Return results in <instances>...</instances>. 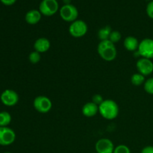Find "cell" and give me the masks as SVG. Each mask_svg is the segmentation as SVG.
Masks as SVG:
<instances>
[{
	"label": "cell",
	"mask_w": 153,
	"mask_h": 153,
	"mask_svg": "<svg viewBox=\"0 0 153 153\" xmlns=\"http://www.w3.org/2000/svg\"><path fill=\"white\" fill-rule=\"evenodd\" d=\"M0 1L5 5H12L16 2V0H0Z\"/></svg>",
	"instance_id": "26"
},
{
	"label": "cell",
	"mask_w": 153,
	"mask_h": 153,
	"mask_svg": "<svg viewBox=\"0 0 153 153\" xmlns=\"http://www.w3.org/2000/svg\"><path fill=\"white\" fill-rule=\"evenodd\" d=\"M146 10L148 16L151 19H153V1H151L150 2L148 3Z\"/></svg>",
	"instance_id": "23"
},
{
	"label": "cell",
	"mask_w": 153,
	"mask_h": 153,
	"mask_svg": "<svg viewBox=\"0 0 153 153\" xmlns=\"http://www.w3.org/2000/svg\"><path fill=\"white\" fill-rule=\"evenodd\" d=\"M145 76L140 73H134L131 77V82L134 86H140L145 82Z\"/></svg>",
	"instance_id": "18"
},
{
	"label": "cell",
	"mask_w": 153,
	"mask_h": 153,
	"mask_svg": "<svg viewBox=\"0 0 153 153\" xmlns=\"http://www.w3.org/2000/svg\"><path fill=\"white\" fill-rule=\"evenodd\" d=\"M4 153H11V152H4Z\"/></svg>",
	"instance_id": "27"
},
{
	"label": "cell",
	"mask_w": 153,
	"mask_h": 153,
	"mask_svg": "<svg viewBox=\"0 0 153 153\" xmlns=\"http://www.w3.org/2000/svg\"><path fill=\"white\" fill-rule=\"evenodd\" d=\"M113 153H131L130 149L127 146L121 144L114 148Z\"/></svg>",
	"instance_id": "22"
},
{
	"label": "cell",
	"mask_w": 153,
	"mask_h": 153,
	"mask_svg": "<svg viewBox=\"0 0 153 153\" xmlns=\"http://www.w3.org/2000/svg\"><path fill=\"white\" fill-rule=\"evenodd\" d=\"M119 106L112 100H104L99 105V113L103 118L108 120L115 119L119 114Z\"/></svg>",
	"instance_id": "1"
},
{
	"label": "cell",
	"mask_w": 153,
	"mask_h": 153,
	"mask_svg": "<svg viewBox=\"0 0 153 153\" xmlns=\"http://www.w3.org/2000/svg\"><path fill=\"white\" fill-rule=\"evenodd\" d=\"M41 13L39 10H31L25 14V21L29 25H36L41 19Z\"/></svg>",
	"instance_id": "14"
},
{
	"label": "cell",
	"mask_w": 153,
	"mask_h": 153,
	"mask_svg": "<svg viewBox=\"0 0 153 153\" xmlns=\"http://www.w3.org/2000/svg\"><path fill=\"white\" fill-rule=\"evenodd\" d=\"M141 153H153V146H145L141 150Z\"/></svg>",
	"instance_id": "25"
},
{
	"label": "cell",
	"mask_w": 153,
	"mask_h": 153,
	"mask_svg": "<svg viewBox=\"0 0 153 153\" xmlns=\"http://www.w3.org/2000/svg\"><path fill=\"white\" fill-rule=\"evenodd\" d=\"M16 139V134L10 128L0 127V145L9 146L14 142Z\"/></svg>",
	"instance_id": "8"
},
{
	"label": "cell",
	"mask_w": 153,
	"mask_h": 153,
	"mask_svg": "<svg viewBox=\"0 0 153 153\" xmlns=\"http://www.w3.org/2000/svg\"><path fill=\"white\" fill-rule=\"evenodd\" d=\"M50 41L46 37H40L34 43V51H37L39 53H44L50 49Z\"/></svg>",
	"instance_id": "12"
},
{
	"label": "cell",
	"mask_w": 153,
	"mask_h": 153,
	"mask_svg": "<svg viewBox=\"0 0 153 153\" xmlns=\"http://www.w3.org/2000/svg\"><path fill=\"white\" fill-rule=\"evenodd\" d=\"M93 153H97V152H93Z\"/></svg>",
	"instance_id": "28"
},
{
	"label": "cell",
	"mask_w": 153,
	"mask_h": 153,
	"mask_svg": "<svg viewBox=\"0 0 153 153\" xmlns=\"http://www.w3.org/2000/svg\"><path fill=\"white\" fill-rule=\"evenodd\" d=\"M33 106L37 112L41 114H46L52 109V102L49 97L46 96H38L33 102Z\"/></svg>",
	"instance_id": "4"
},
{
	"label": "cell",
	"mask_w": 153,
	"mask_h": 153,
	"mask_svg": "<svg viewBox=\"0 0 153 153\" xmlns=\"http://www.w3.org/2000/svg\"><path fill=\"white\" fill-rule=\"evenodd\" d=\"M143 88L147 94L153 95V77L149 78L147 80L145 81L143 84Z\"/></svg>",
	"instance_id": "20"
},
{
	"label": "cell",
	"mask_w": 153,
	"mask_h": 153,
	"mask_svg": "<svg viewBox=\"0 0 153 153\" xmlns=\"http://www.w3.org/2000/svg\"><path fill=\"white\" fill-rule=\"evenodd\" d=\"M148 1H149V0H148Z\"/></svg>",
	"instance_id": "29"
},
{
	"label": "cell",
	"mask_w": 153,
	"mask_h": 153,
	"mask_svg": "<svg viewBox=\"0 0 153 153\" xmlns=\"http://www.w3.org/2000/svg\"><path fill=\"white\" fill-rule=\"evenodd\" d=\"M114 148L113 142L108 138L100 139L95 145L97 153H113Z\"/></svg>",
	"instance_id": "11"
},
{
	"label": "cell",
	"mask_w": 153,
	"mask_h": 153,
	"mask_svg": "<svg viewBox=\"0 0 153 153\" xmlns=\"http://www.w3.org/2000/svg\"><path fill=\"white\" fill-rule=\"evenodd\" d=\"M137 53L141 58L152 59L153 58V39L145 38L139 43Z\"/></svg>",
	"instance_id": "7"
},
{
	"label": "cell",
	"mask_w": 153,
	"mask_h": 153,
	"mask_svg": "<svg viewBox=\"0 0 153 153\" xmlns=\"http://www.w3.org/2000/svg\"><path fill=\"white\" fill-rule=\"evenodd\" d=\"M92 100H93V102L96 103L97 105H100V104H101L102 102H103V99L102 97H101V96L100 95V94H96V95H94V97H93L92 98Z\"/></svg>",
	"instance_id": "24"
},
{
	"label": "cell",
	"mask_w": 153,
	"mask_h": 153,
	"mask_svg": "<svg viewBox=\"0 0 153 153\" xmlns=\"http://www.w3.org/2000/svg\"><path fill=\"white\" fill-rule=\"evenodd\" d=\"M139 43H140V42L135 37L128 36L124 40L123 46L126 50L130 51V52H135L138 49Z\"/></svg>",
	"instance_id": "15"
},
{
	"label": "cell",
	"mask_w": 153,
	"mask_h": 153,
	"mask_svg": "<svg viewBox=\"0 0 153 153\" xmlns=\"http://www.w3.org/2000/svg\"><path fill=\"white\" fill-rule=\"evenodd\" d=\"M136 67L139 73L144 76H149L153 72V62L151 59L140 58L136 63Z\"/></svg>",
	"instance_id": "10"
},
{
	"label": "cell",
	"mask_w": 153,
	"mask_h": 153,
	"mask_svg": "<svg viewBox=\"0 0 153 153\" xmlns=\"http://www.w3.org/2000/svg\"><path fill=\"white\" fill-rule=\"evenodd\" d=\"M88 32V25L86 22L81 19H76L71 22L69 27V33L70 35L76 38L84 37Z\"/></svg>",
	"instance_id": "3"
},
{
	"label": "cell",
	"mask_w": 153,
	"mask_h": 153,
	"mask_svg": "<svg viewBox=\"0 0 153 153\" xmlns=\"http://www.w3.org/2000/svg\"><path fill=\"white\" fill-rule=\"evenodd\" d=\"M121 37H122V35H121L120 32H119L118 31H112L108 40L115 44V43H117L121 40Z\"/></svg>",
	"instance_id": "21"
},
{
	"label": "cell",
	"mask_w": 153,
	"mask_h": 153,
	"mask_svg": "<svg viewBox=\"0 0 153 153\" xmlns=\"http://www.w3.org/2000/svg\"><path fill=\"white\" fill-rule=\"evenodd\" d=\"M41 59V55L37 51H33L28 55V60L31 64H37Z\"/></svg>",
	"instance_id": "19"
},
{
	"label": "cell",
	"mask_w": 153,
	"mask_h": 153,
	"mask_svg": "<svg viewBox=\"0 0 153 153\" xmlns=\"http://www.w3.org/2000/svg\"><path fill=\"white\" fill-rule=\"evenodd\" d=\"M1 102L6 106H14L19 101V96L16 91L10 89H7L2 92L0 97Z\"/></svg>",
	"instance_id": "9"
},
{
	"label": "cell",
	"mask_w": 153,
	"mask_h": 153,
	"mask_svg": "<svg viewBox=\"0 0 153 153\" xmlns=\"http://www.w3.org/2000/svg\"><path fill=\"white\" fill-rule=\"evenodd\" d=\"M99 55L105 61H112L117 57V49L115 44L109 40L100 41L97 46Z\"/></svg>",
	"instance_id": "2"
},
{
	"label": "cell",
	"mask_w": 153,
	"mask_h": 153,
	"mask_svg": "<svg viewBox=\"0 0 153 153\" xmlns=\"http://www.w3.org/2000/svg\"><path fill=\"white\" fill-rule=\"evenodd\" d=\"M60 16L63 20L73 22L77 19L79 11L76 6L71 4H66L60 9Z\"/></svg>",
	"instance_id": "5"
},
{
	"label": "cell",
	"mask_w": 153,
	"mask_h": 153,
	"mask_svg": "<svg viewBox=\"0 0 153 153\" xmlns=\"http://www.w3.org/2000/svg\"><path fill=\"white\" fill-rule=\"evenodd\" d=\"M82 114L87 117H93L99 112V105L93 102L85 103L82 109Z\"/></svg>",
	"instance_id": "13"
},
{
	"label": "cell",
	"mask_w": 153,
	"mask_h": 153,
	"mask_svg": "<svg viewBox=\"0 0 153 153\" xmlns=\"http://www.w3.org/2000/svg\"><path fill=\"white\" fill-rule=\"evenodd\" d=\"M11 122V116L7 111L0 112V127H6Z\"/></svg>",
	"instance_id": "17"
},
{
	"label": "cell",
	"mask_w": 153,
	"mask_h": 153,
	"mask_svg": "<svg viewBox=\"0 0 153 153\" xmlns=\"http://www.w3.org/2000/svg\"><path fill=\"white\" fill-rule=\"evenodd\" d=\"M111 31V28L108 26V25H106V26L100 28L98 31V37L100 40V41L108 40Z\"/></svg>",
	"instance_id": "16"
},
{
	"label": "cell",
	"mask_w": 153,
	"mask_h": 153,
	"mask_svg": "<svg viewBox=\"0 0 153 153\" xmlns=\"http://www.w3.org/2000/svg\"><path fill=\"white\" fill-rule=\"evenodd\" d=\"M58 7L57 0H43L39 5V10L42 15L51 16L58 12Z\"/></svg>",
	"instance_id": "6"
}]
</instances>
